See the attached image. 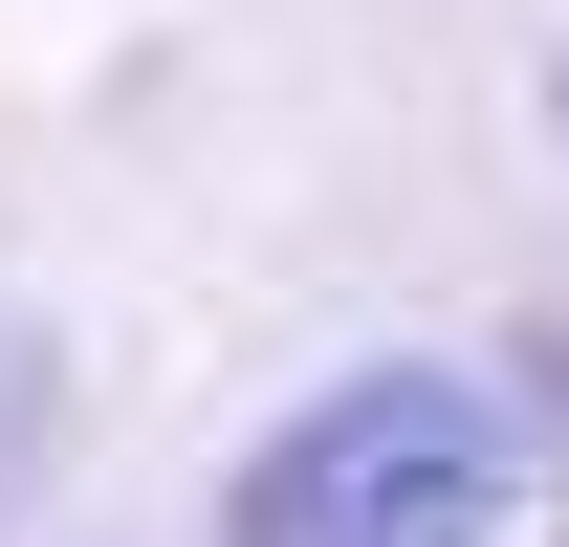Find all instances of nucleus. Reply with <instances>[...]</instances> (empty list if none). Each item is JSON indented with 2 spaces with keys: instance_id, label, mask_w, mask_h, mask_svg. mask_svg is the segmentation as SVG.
<instances>
[{
  "instance_id": "2",
  "label": "nucleus",
  "mask_w": 569,
  "mask_h": 547,
  "mask_svg": "<svg viewBox=\"0 0 569 547\" xmlns=\"http://www.w3.org/2000/svg\"><path fill=\"white\" fill-rule=\"evenodd\" d=\"M548 460H569V329H548Z\"/></svg>"
},
{
  "instance_id": "1",
  "label": "nucleus",
  "mask_w": 569,
  "mask_h": 547,
  "mask_svg": "<svg viewBox=\"0 0 569 547\" xmlns=\"http://www.w3.org/2000/svg\"><path fill=\"white\" fill-rule=\"evenodd\" d=\"M482 526H503V416L460 372H351L241 460L219 547H482Z\"/></svg>"
}]
</instances>
